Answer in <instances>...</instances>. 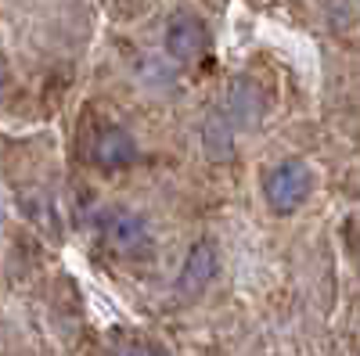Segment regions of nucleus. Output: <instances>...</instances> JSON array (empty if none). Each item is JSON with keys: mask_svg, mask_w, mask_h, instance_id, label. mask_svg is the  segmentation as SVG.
<instances>
[{"mask_svg": "<svg viewBox=\"0 0 360 356\" xmlns=\"http://www.w3.org/2000/svg\"><path fill=\"white\" fill-rule=\"evenodd\" d=\"M98 230H101V242L108 245V252L123 256V259H141L152 252V230H148L144 216H137L134 209L112 205V209L98 216Z\"/></svg>", "mask_w": 360, "mask_h": 356, "instance_id": "obj_1", "label": "nucleus"}, {"mask_svg": "<svg viewBox=\"0 0 360 356\" xmlns=\"http://www.w3.org/2000/svg\"><path fill=\"white\" fill-rule=\"evenodd\" d=\"M310 187H314V173L307 162L299 159H288L281 166H274L263 180V195H266V205L274 213H295L299 205L310 198Z\"/></svg>", "mask_w": 360, "mask_h": 356, "instance_id": "obj_2", "label": "nucleus"}, {"mask_svg": "<svg viewBox=\"0 0 360 356\" xmlns=\"http://www.w3.org/2000/svg\"><path fill=\"white\" fill-rule=\"evenodd\" d=\"M119 356H162V352L152 345H141V342H123L119 345Z\"/></svg>", "mask_w": 360, "mask_h": 356, "instance_id": "obj_7", "label": "nucleus"}, {"mask_svg": "<svg viewBox=\"0 0 360 356\" xmlns=\"http://www.w3.org/2000/svg\"><path fill=\"white\" fill-rule=\"evenodd\" d=\"M25 213L33 216L44 230H51L58 237V220H54V202H47V195H25Z\"/></svg>", "mask_w": 360, "mask_h": 356, "instance_id": "obj_6", "label": "nucleus"}, {"mask_svg": "<svg viewBox=\"0 0 360 356\" xmlns=\"http://www.w3.org/2000/svg\"><path fill=\"white\" fill-rule=\"evenodd\" d=\"M205 47H209V33H205L202 18H195V15H176V18L166 25V51H169L173 62L195 65L198 58L205 54Z\"/></svg>", "mask_w": 360, "mask_h": 356, "instance_id": "obj_3", "label": "nucleus"}, {"mask_svg": "<svg viewBox=\"0 0 360 356\" xmlns=\"http://www.w3.org/2000/svg\"><path fill=\"white\" fill-rule=\"evenodd\" d=\"M213 277H217V245L213 242H195L191 252H188L184 270H180L176 288L184 295H198Z\"/></svg>", "mask_w": 360, "mask_h": 356, "instance_id": "obj_5", "label": "nucleus"}, {"mask_svg": "<svg viewBox=\"0 0 360 356\" xmlns=\"http://www.w3.org/2000/svg\"><path fill=\"white\" fill-rule=\"evenodd\" d=\"M0 91H4V62H0Z\"/></svg>", "mask_w": 360, "mask_h": 356, "instance_id": "obj_8", "label": "nucleus"}, {"mask_svg": "<svg viewBox=\"0 0 360 356\" xmlns=\"http://www.w3.org/2000/svg\"><path fill=\"white\" fill-rule=\"evenodd\" d=\"M90 162L101 169H127L137 162V144L123 126H101L90 140Z\"/></svg>", "mask_w": 360, "mask_h": 356, "instance_id": "obj_4", "label": "nucleus"}]
</instances>
